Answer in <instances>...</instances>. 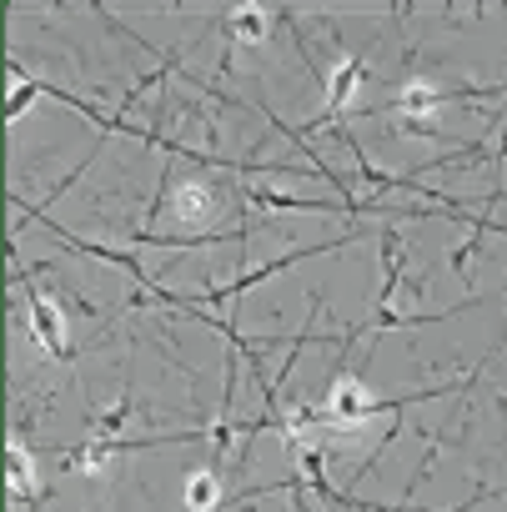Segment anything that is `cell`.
Masks as SVG:
<instances>
[{"label":"cell","instance_id":"1","mask_svg":"<svg viewBox=\"0 0 507 512\" xmlns=\"http://www.w3.org/2000/svg\"><path fill=\"white\" fill-rule=\"evenodd\" d=\"M317 412H322V427H327V432H352V427L372 422L377 397H372V387H367V382H357V377H337Z\"/></svg>","mask_w":507,"mask_h":512},{"label":"cell","instance_id":"2","mask_svg":"<svg viewBox=\"0 0 507 512\" xmlns=\"http://www.w3.org/2000/svg\"><path fill=\"white\" fill-rule=\"evenodd\" d=\"M437 106H442V91H437L432 81H402L397 96H392V116H397V126L412 131V136H427V131H432Z\"/></svg>","mask_w":507,"mask_h":512},{"label":"cell","instance_id":"3","mask_svg":"<svg viewBox=\"0 0 507 512\" xmlns=\"http://www.w3.org/2000/svg\"><path fill=\"white\" fill-rule=\"evenodd\" d=\"M26 327H31V337H36V347L41 352H51V357H66L71 352V332H66V312H61V302L56 297H31L26 302Z\"/></svg>","mask_w":507,"mask_h":512},{"label":"cell","instance_id":"4","mask_svg":"<svg viewBox=\"0 0 507 512\" xmlns=\"http://www.w3.org/2000/svg\"><path fill=\"white\" fill-rule=\"evenodd\" d=\"M216 216H221V201H216L211 186L181 181V186L171 191V221H181V226H206V221H216Z\"/></svg>","mask_w":507,"mask_h":512},{"label":"cell","instance_id":"5","mask_svg":"<svg viewBox=\"0 0 507 512\" xmlns=\"http://www.w3.org/2000/svg\"><path fill=\"white\" fill-rule=\"evenodd\" d=\"M367 86V61H357V56H347L332 76H327V106L337 111V106H352V96Z\"/></svg>","mask_w":507,"mask_h":512},{"label":"cell","instance_id":"6","mask_svg":"<svg viewBox=\"0 0 507 512\" xmlns=\"http://www.w3.org/2000/svg\"><path fill=\"white\" fill-rule=\"evenodd\" d=\"M226 31H231L241 46H257V41H267L272 16H267V6H236V11L226 16Z\"/></svg>","mask_w":507,"mask_h":512},{"label":"cell","instance_id":"7","mask_svg":"<svg viewBox=\"0 0 507 512\" xmlns=\"http://www.w3.org/2000/svg\"><path fill=\"white\" fill-rule=\"evenodd\" d=\"M181 497H186V512H216V502H221V482H216V472H191L186 477V487H181Z\"/></svg>","mask_w":507,"mask_h":512},{"label":"cell","instance_id":"8","mask_svg":"<svg viewBox=\"0 0 507 512\" xmlns=\"http://www.w3.org/2000/svg\"><path fill=\"white\" fill-rule=\"evenodd\" d=\"M11 492L16 497H36V457H31V447L21 437L11 442Z\"/></svg>","mask_w":507,"mask_h":512},{"label":"cell","instance_id":"9","mask_svg":"<svg viewBox=\"0 0 507 512\" xmlns=\"http://www.w3.org/2000/svg\"><path fill=\"white\" fill-rule=\"evenodd\" d=\"M116 452H121V442H91V447L71 452V472H91V477H101V472L111 467Z\"/></svg>","mask_w":507,"mask_h":512},{"label":"cell","instance_id":"10","mask_svg":"<svg viewBox=\"0 0 507 512\" xmlns=\"http://www.w3.org/2000/svg\"><path fill=\"white\" fill-rule=\"evenodd\" d=\"M36 96H41V86H36V81H26V71H21V66H11V121H21V116L36 106Z\"/></svg>","mask_w":507,"mask_h":512}]
</instances>
